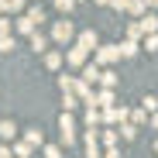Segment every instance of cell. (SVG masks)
I'll list each match as a JSON object with an SVG mask.
<instances>
[{
	"instance_id": "1",
	"label": "cell",
	"mask_w": 158,
	"mask_h": 158,
	"mask_svg": "<svg viewBox=\"0 0 158 158\" xmlns=\"http://www.w3.org/2000/svg\"><path fill=\"white\" fill-rule=\"evenodd\" d=\"M117 55H120L117 45H103V48H96V62H114Z\"/></svg>"
},
{
	"instance_id": "2",
	"label": "cell",
	"mask_w": 158,
	"mask_h": 158,
	"mask_svg": "<svg viewBox=\"0 0 158 158\" xmlns=\"http://www.w3.org/2000/svg\"><path fill=\"white\" fill-rule=\"evenodd\" d=\"M52 35H55V41H69V38H72V21H59Z\"/></svg>"
},
{
	"instance_id": "3",
	"label": "cell",
	"mask_w": 158,
	"mask_h": 158,
	"mask_svg": "<svg viewBox=\"0 0 158 158\" xmlns=\"http://www.w3.org/2000/svg\"><path fill=\"white\" fill-rule=\"evenodd\" d=\"M59 127H62V141H65V144H72V141H76V138H72V131H76V124H72V117H65V114H62V120H59Z\"/></svg>"
},
{
	"instance_id": "4",
	"label": "cell",
	"mask_w": 158,
	"mask_h": 158,
	"mask_svg": "<svg viewBox=\"0 0 158 158\" xmlns=\"http://www.w3.org/2000/svg\"><path fill=\"white\" fill-rule=\"evenodd\" d=\"M100 76H103V72H100V65L93 62V65H86V69H83V79H79V83H83V86H89V83H96Z\"/></svg>"
},
{
	"instance_id": "5",
	"label": "cell",
	"mask_w": 158,
	"mask_h": 158,
	"mask_svg": "<svg viewBox=\"0 0 158 158\" xmlns=\"http://www.w3.org/2000/svg\"><path fill=\"white\" fill-rule=\"evenodd\" d=\"M0 138H4V141H14V138H17V124H14V120H0Z\"/></svg>"
},
{
	"instance_id": "6",
	"label": "cell",
	"mask_w": 158,
	"mask_h": 158,
	"mask_svg": "<svg viewBox=\"0 0 158 158\" xmlns=\"http://www.w3.org/2000/svg\"><path fill=\"white\" fill-rule=\"evenodd\" d=\"M79 48H83V52H93V48H96V31H83V35H79Z\"/></svg>"
},
{
	"instance_id": "7",
	"label": "cell",
	"mask_w": 158,
	"mask_h": 158,
	"mask_svg": "<svg viewBox=\"0 0 158 158\" xmlns=\"http://www.w3.org/2000/svg\"><path fill=\"white\" fill-rule=\"evenodd\" d=\"M138 24H141V31H158V17H155V14H144Z\"/></svg>"
},
{
	"instance_id": "8",
	"label": "cell",
	"mask_w": 158,
	"mask_h": 158,
	"mask_svg": "<svg viewBox=\"0 0 158 158\" xmlns=\"http://www.w3.org/2000/svg\"><path fill=\"white\" fill-rule=\"evenodd\" d=\"M117 48H120L124 59H134V55H138V45H134V41H124V45H117Z\"/></svg>"
},
{
	"instance_id": "9",
	"label": "cell",
	"mask_w": 158,
	"mask_h": 158,
	"mask_svg": "<svg viewBox=\"0 0 158 158\" xmlns=\"http://www.w3.org/2000/svg\"><path fill=\"white\" fill-rule=\"evenodd\" d=\"M24 17H28L31 24H41V21H45V10H41V7H31L28 14H24Z\"/></svg>"
},
{
	"instance_id": "10",
	"label": "cell",
	"mask_w": 158,
	"mask_h": 158,
	"mask_svg": "<svg viewBox=\"0 0 158 158\" xmlns=\"http://www.w3.org/2000/svg\"><path fill=\"white\" fill-rule=\"evenodd\" d=\"M83 59H86V52H83V48L76 45V48L69 52V62H72V65H83Z\"/></svg>"
},
{
	"instance_id": "11",
	"label": "cell",
	"mask_w": 158,
	"mask_h": 158,
	"mask_svg": "<svg viewBox=\"0 0 158 158\" xmlns=\"http://www.w3.org/2000/svg\"><path fill=\"white\" fill-rule=\"evenodd\" d=\"M24 138H28V144H41V131H38V127H28Z\"/></svg>"
},
{
	"instance_id": "12",
	"label": "cell",
	"mask_w": 158,
	"mask_h": 158,
	"mask_svg": "<svg viewBox=\"0 0 158 158\" xmlns=\"http://www.w3.org/2000/svg\"><path fill=\"white\" fill-rule=\"evenodd\" d=\"M31 48H35V52H45V38H41V35H31Z\"/></svg>"
},
{
	"instance_id": "13",
	"label": "cell",
	"mask_w": 158,
	"mask_h": 158,
	"mask_svg": "<svg viewBox=\"0 0 158 158\" xmlns=\"http://www.w3.org/2000/svg\"><path fill=\"white\" fill-rule=\"evenodd\" d=\"M103 86H117V76L114 72H103Z\"/></svg>"
},
{
	"instance_id": "14",
	"label": "cell",
	"mask_w": 158,
	"mask_h": 158,
	"mask_svg": "<svg viewBox=\"0 0 158 158\" xmlns=\"http://www.w3.org/2000/svg\"><path fill=\"white\" fill-rule=\"evenodd\" d=\"M120 131H124V138H127V141H131V138L138 134V127H134V124H127V127H120Z\"/></svg>"
},
{
	"instance_id": "15",
	"label": "cell",
	"mask_w": 158,
	"mask_h": 158,
	"mask_svg": "<svg viewBox=\"0 0 158 158\" xmlns=\"http://www.w3.org/2000/svg\"><path fill=\"white\" fill-rule=\"evenodd\" d=\"M72 4H76V0H55V7H59V10H72Z\"/></svg>"
},
{
	"instance_id": "16",
	"label": "cell",
	"mask_w": 158,
	"mask_h": 158,
	"mask_svg": "<svg viewBox=\"0 0 158 158\" xmlns=\"http://www.w3.org/2000/svg\"><path fill=\"white\" fill-rule=\"evenodd\" d=\"M17 155H21V158H28V155H31V144H28V141H24V144H17Z\"/></svg>"
},
{
	"instance_id": "17",
	"label": "cell",
	"mask_w": 158,
	"mask_h": 158,
	"mask_svg": "<svg viewBox=\"0 0 158 158\" xmlns=\"http://www.w3.org/2000/svg\"><path fill=\"white\" fill-rule=\"evenodd\" d=\"M141 103H144V110H155V107H158V100H155V96H144Z\"/></svg>"
},
{
	"instance_id": "18",
	"label": "cell",
	"mask_w": 158,
	"mask_h": 158,
	"mask_svg": "<svg viewBox=\"0 0 158 158\" xmlns=\"http://www.w3.org/2000/svg\"><path fill=\"white\" fill-rule=\"evenodd\" d=\"M14 48V38H0V52H10Z\"/></svg>"
},
{
	"instance_id": "19",
	"label": "cell",
	"mask_w": 158,
	"mask_h": 158,
	"mask_svg": "<svg viewBox=\"0 0 158 158\" xmlns=\"http://www.w3.org/2000/svg\"><path fill=\"white\" fill-rule=\"evenodd\" d=\"M144 48H148V52H155V48H158V35H151V38L144 41Z\"/></svg>"
},
{
	"instance_id": "20",
	"label": "cell",
	"mask_w": 158,
	"mask_h": 158,
	"mask_svg": "<svg viewBox=\"0 0 158 158\" xmlns=\"http://www.w3.org/2000/svg\"><path fill=\"white\" fill-rule=\"evenodd\" d=\"M7 31H10V24H7V17H0V38H7Z\"/></svg>"
},
{
	"instance_id": "21",
	"label": "cell",
	"mask_w": 158,
	"mask_h": 158,
	"mask_svg": "<svg viewBox=\"0 0 158 158\" xmlns=\"http://www.w3.org/2000/svg\"><path fill=\"white\" fill-rule=\"evenodd\" d=\"M24 7V0H7V10H21Z\"/></svg>"
},
{
	"instance_id": "22",
	"label": "cell",
	"mask_w": 158,
	"mask_h": 158,
	"mask_svg": "<svg viewBox=\"0 0 158 158\" xmlns=\"http://www.w3.org/2000/svg\"><path fill=\"white\" fill-rule=\"evenodd\" d=\"M45 155H48V158H62V151H59V148H48Z\"/></svg>"
},
{
	"instance_id": "23",
	"label": "cell",
	"mask_w": 158,
	"mask_h": 158,
	"mask_svg": "<svg viewBox=\"0 0 158 158\" xmlns=\"http://www.w3.org/2000/svg\"><path fill=\"white\" fill-rule=\"evenodd\" d=\"M0 158H10V151H7V148H4V144H0Z\"/></svg>"
},
{
	"instance_id": "24",
	"label": "cell",
	"mask_w": 158,
	"mask_h": 158,
	"mask_svg": "<svg viewBox=\"0 0 158 158\" xmlns=\"http://www.w3.org/2000/svg\"><path fill=\"white\" fill-rule=\"evenodd\" d=\"M0 10H7V0H0Z\"/></svg>"
},
{
	"instance_id": "25",
	"label": "cell",
	"mask_w": 158,
	"mask_h": 158,
	"mask_svg": "<svg viewBox=\"0 0 158 158\" xmlns=\"http://www.w3.org/2000/svg\"><path fill=\"white\" fill-rule=\"evenodd\" d=\"M148 4H151V7H158V0H148Z\"/></svg>"
}]
</instances>
